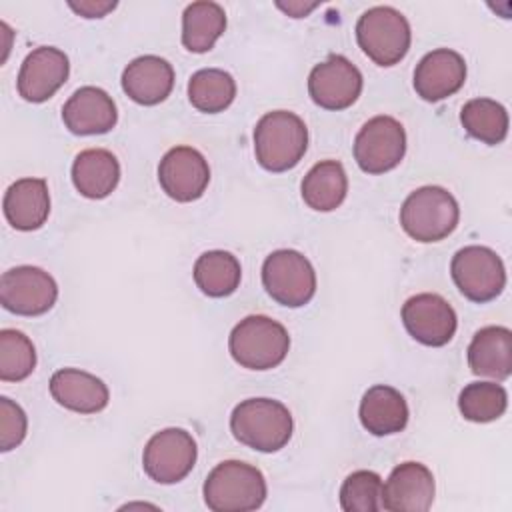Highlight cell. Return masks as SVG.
I'll return each mask as SVG.
<instances>
[{"mask_svg":"<svg viewBox=\"0 0 512 512\" xmlns=\"http://www.w3.org/2000/svg\"><path fill=\"white\" fill-rule=\"evenodd\" d=\"M236 96L234 78L220 68H204L192 74L188 82L190 104L206 114L226 110Z\"/></svg>","mask_w":512,"mask_h":512,"instance_id":"cell-29","label":"cell"},{"mask_svg":"<svg viewBox=\"0 0 512 512\" xmlns=\"http://www.w3.org/2000/svg\"><path fill=\"white\" fill-rule=\"evenodd\" d=\"M508 406V394L504 386L496 382H472L466 384L458 396V410L470 422L498 420Z\"/></svg>","mask_w":512,"mask_h":512,"instance_id":"cell-30","label":"cell"},{"mask_svg":"<svg viewBox=\"0 0 512 512\" xmlns=\"http://www.w3.org/2000/svg\"><path fill=\"white\" fill-rule=\"evenodd\" d=\"M434 476L422 462L398 464L382 490V508L388 512H426L434 502Z\"/></svg>","mask_w":512,"mask_h":512,"instance_id":"cell-16","label":"cell"},{"mask_svg":"<svg viewBox=\"0 0 512 512\" xmlns=\"http://www.w3.org/2000/svg\"><path fill=\"white\" fill-rule=\"evenodd\" d=\"M226 30V12L216 2H192L182 14V44L186 50L208 52Z\"/></svg>","mask_w":512,"mask_h":512,"instance_id":"cell-26","label":"cell"},{"mask_svg":"<svg viewBox=\"0 0 512 512\" xmlns=\"http://www.w3.org/2000/svg\"><path fill=\"white\" fill-rule=\"evenodd\" d=\"M52 398L78 414H96L108 406V386L80 368H60L50 378Z\"/></svg>","mask_w":512,"mask_h":512,"instance_id":"cell-20","label":"cell"},{"mask_svg":"<svg viewBox=\"0 0 512 512\" xmlns=\"http://www.w3.org/2000/svg\"><path fill=\"white\" fill-rule=\"evenodd\" d=\"M4 216L16 230H38L50 214V194L44 178H20L4 194Z\"/></svg>","mask_w":512,"mask_h":512,"instance_id":"cell-21","label":"cell"},{"mask_svg":"<svg viewBox=\"0 0 512 512\" xmlns=\"http://www.w3.org/2000/svg\"><path fill=\"white\" fill-rule=\"evenodd\" d=\"M64 126L78 136L106 134L116 126L118 112L112 96L96 86L78 88L62 108Z\"/></svg>","mask_w":512,"mask_h":512,"instance_id":"cell-18","label":"cell"},{"mask_svg":"<svg viewBox=\"0 0 512 512\" xmlns=\"http://www.w3.org/2000/svg\"><path fill=\"white\" fill-rule=\"evenodd\" d=\"M28 430V418L24 410L10 398H0V450L8 452L16 448Z\"/></svg>","mask_w":512,"mask_h":512,"instance_id":"cell-33","label":"cell"},{"mask_svg":"<svg viewBox=\"0 0 512 512\" xmlns=\"http://www.w3.org/2000/svg\"><path fill=\"white\" fill-rule=\"evenodd\" d=\"M450 274L460 294L478 304L494 300L506 286L504 264L486 246L460 248L450 262Z\"/></svg>","mask_w":512,"mask_h":512,"instance_id":"cell-8","label":"cell"},{"mask_svg":"<svg viewBox=\"0 0 512 512\" xmlns=\"http://www.w3.org/2000/svg\"><path fill=\"white\" fill-rule=\"evenodd\" d=\"M240 278V262L226 250L204 252L194 262V282L210 298L230 296L240 286Z\"/></svg>","mask_w":512,"mask_h":512,"instance_id":"cell-27","label":"cell"},{"mask_svg":"<svg viewBox=\"0 0 512 512\" xmlns=\"http://www.w3.org/2000/svg\"><path fill=\"white\" fill-rule=\"evenodd\" d=\"M36 350L32 340L14 328L0 330V380L20 382L34 372Z\"/></svg>","mask_w":512,"mask_h":512,"instance_id":"cell-31","label":"cell"},{"mask_svg":"<svg viewBox=\"0 0 512 512\" xmlns=\"http://www.w3.org/2000/svg\"><path fill=\"white\" fill-rule=\"evenodd\" d=\"M402 322L416 342L434 348L448 344L458 326L454 308L432 292L410 296L402 306Z\"/></svg>","mask_w":512,"mask_h":512,"instance_id":"cell-13","label":"cell"},{"mask_svg":"<svg viewBox=\"0 0 512 512\" xmlns=\"http://www.w3.org/2000/svg\"><path fill=\"white\" fill-rule=\"evenodd\" d=\"M358 414L364 430L374 436L402 432L408 424L406 398L396 388L386 384H376L364 392Z\"/></svg>","mask_w":512,"mask_h":512,"instance_id":"cell-23","label":"cell"},{"mask_svg":"<svg viewBox=\"0 0 512 512\" xmlns=\"http://www.w3.org/2000/svg\"><path fill=\"white\" fill-rule=\"evenodd\" d=\"M356 40L374 64L394 66L408 54L412 32L402 12L392 6H374L358 18Z\"/></svg>","mask_w":512,"mask_h":512,"instance_id":"cell-6","label":"cell"},{"mask_svg":"<svg viewBox=\"0 0 512 512\" xmlns=\"http://www.w3.org/2000/svg\"><path fill=\"white\" fill-rule=\"evenodd\" d=\"M158 182L176 202L198 200L210 182L206 158L192 146L170 148L158 164Z\"/></svg>","mask_w":512,"mask_h":512,"instance_id":"cell-14","label":"cell"},{"mask_svg":"<svg viewBox=\"0 0 512 512\" xmlns=\"http://www.w3.org/2000/svg\"><path fill=\"white\" fill-rule=\"evenodd\" d=\"M460 220L456 198L442 186H422L408 194L400 208V226L416 242H440Z\"/></svg>","mask_w":512,"mask_h":512,"instance_id":"cell-5","label":"cell"},{"mask_svg":"<svg viewBox=\"0 0 512 512\" xmlns=\"http://www.w3.org/2000/svg\"><path fill=\"white\" fill-rule=\"evenodd\" d=\"M228 348L234 362L242 368L270 370L284 362L290 348V336L278 320L250 314L232 328Z\"/></svg>","mask_w":512,"mask_h":512,"instance_id":"cell-4","label":"cell"},{"mask_svg":"<svg viewBox=\"0 0 512 512\" xmlns=\"http://www.w3.org/2000/svg\"><path fill=\"white\" fill-rule=\"evenodd\" d=\"M406 154L404 126L392 116L370 118L354 138V160L366 174L396 168Z\"/></svg>","mask_w":512,"mask_h":512,"instance_id":"cell-10","label":"cell"},{"mask_svg":"<svg viewBox=\"0 0 512 512\" xmlns=\"http://www.w3.org/2000/svg\"><path fill=\"white\" fill-rule=\"evenodd\" d=\"M174 88V68L168 60L146 54L134 58L122 72V90L142 106L164 102Z\"/></svg>","mask_w":512,"mask_h":512,"instance_id":"cell-19","label":"cell"},{"mask_svg":"<svg viewBox=\"0 0 512 512\" xmlns=\"http://www.w3.org/2000/svg\"><path fill=\"white\" fill-rule=\"evenodd\" d=\"M308 148V128L304 120L288 110L264 114L254 128V154L268 172L294 168Z\"/></svg>","mask_w":512,"mask_h":512,"instance_id":"cell-2","label":"cell"},{"mask_svg":"<svg viewBox=\"0 0 512 512\" xmlns=\"http://www.w3.org/2000/svg\"><path fill=\"white\" fill-rule=\"evenodd\" d=\"M234 438L258 452H278L294 430L290 410L272 398H248L234 406L230 414Z\"/></svg>","mask_w":512,"mask_h":512,"instance_id":"cell-1","label":"cell"},{"mask_svg":"<svg viewBox=\"0 0 512 512\" xmlns=\"http://www.w3.org/2000/svg\"><path fill=\"white\" fill-rule=\"evenodd\" d=\"M382 478L372 470H356L340 486V506L344 512L382 510Z\"/></svg>","mask_w":512,"mask_h":512,"instance_id":"cell-32","label":"cell"},{"mask_svg":"<svg viewBox=\"0 0 512 512\" xmlns=\"http://www.w3.org/2000/svg\"><path fill=\"white\" fill-rule=\"evenodd\" d=\"M362 92L360 70L342 54H332L316 64L308 76V94L326 110L350 108Z\"/></svg>","mask_w":512,"mask_h":512,"instance_id":"cell-12","label":"cell"},{"mask_svg":"<svg viewBox=\"0 0 512 512\" xmlns=\"http://www.w3.org/2000/svg\"><path fill=\"white\" fill-rule=\"evenodd\" d=\"M262 284L272 300L288 308L308 304L316 294V272L298 250H274L262 264Z\"/></svg>","mask_w":512,"mask_h":512,"instance_id":"cell-7","label":"cell"},{"mask_svg":"<svg viewBox=\"0 0 512 512\" xmlns=\"http://www.w3.org/2000/svg\"><path fill=\"white\" fill-rule=\"evenodd\" d=\"M204 502L214 512H250L266 500L262 472L242 460L216 464L204 480Z\"/></svg>","mask_w":512,"mask_h":512,"instance_id":"cell-3","label":"cell"},{"mask_svg":"<svg viewBox=\"0 0 512 512\" xmlns=\"http://www.w3.org/2000/svg\"><path fill=\"white\" fill-rule=\"evenodd\" d=\"M58 298L56 280L38 266H16L0 278V302L18 316L46 314Z\"/></svg>","mask_w":512,"mask_h":512,"instance_id":"cell-11","label":"cell"},{"mask_svg":"<svg viewBox=\"0 0 512 512\" xmlns=\"http://www.w3.org/2000/svg\"><path fill=\"white\" fill-rule=\"evenodd\" d=\"M196 440L184 428H164L144 446L142 468L158 484L184 480L196 464Z\"/></svg>","mask_w":512,"mask_h":512,"instance_id":"cell-9","label":"cell"},{"mask_svg":"<svg viewBox=\"0 0 512 512\" xmlns=\"http://www.w3.org/2000/svg\"><path fill=\"white\" fill-rule=\"evenodd\" d=\"M460 122L472 138L490 146L500 144L508 134V112L492 98L468 100L462 106Z\"/></svg>","mask_w":512,"mask_h":512,"instance_id":"cell-28","label":"cell"},{"mask_svg":"<svg viewBox=\"0 0 512 512\" xmlns=\"http://www.w3.org/2000/svg\"><path fill=\"white\" fill-rule=\"evenodd\" d=\"M302 200L316 212L336 210L348 192V178L344 166L338 160H322L314 164L302 184Z\"/></svg>","mask_w":512,"mask_h":512,"instance_id":"cell-25","label":"cell"},{"mask_svg":"<svg viewBox=\"0 0 512 512\" xmlns=\"http://www.w3.org/2000/svg\"><path fill=\"white\" fill-rule=\"evenodd\" d=\"M472 374L506 380L512 372V332L506 326L480 328L468 346Z\"/></svg>","mask_w":512,"mask_h":512,"instance_id":"cell-22","label":"cell"},{"mask_svg":"<svg viewBox=\"0 0 512 512\" xmlns=\"http://www.w3.org/2000/svg\"><path fill=\"white\" fill-rule=\"evenodd\" d=\"M120 180V164L106 148L82 150L72 164L74 188L90 200L106 198L114 192Z\"/></svg>","mask_w":512,"mask_h":512,"instance_id":"cell-24","label":"cell"},{"mask_svg":"<svg viewBox=\"0 0 512 512\" xmlns=\"http://www.w3.org/2000/svg\"><path fill=\"white\" fill-rule=\"evenodd\" d=\"M276 6L292 18H304L318 6V2H288V4L276 2Z\"/></svg>","mask_w":512,"mask_h":512,"instance_id":"cell-35","label":"cell"},{"mask_svg":"<svg viewBox=\"0 0 512 512\" xmlns=\"http://www.w3.org/2000/svg\"><path fill=\"white\" fill-rule=\"evenodd\" d=\"M68 6L84 16V18H102L116 8V2H102V0H82V2H68Z\"/></svg>","mask_w":512,"mask_h":512,"instance_id":"cell-34","label":"cell"},{"mask_svg":"<svg viewBox=\"0 0 512 512\" xmlns=\"http://www.w3.org/2000/svg\"><path fill=\"white\" fill-rule=\"evenodd\" d=\"M68 56L54 46H40L32 50L18 72V94L26 102H46L68 80Z\"/></svg>","mask_w":512,"mask_h":512,"instance_id":"cell-15","label":"cell"},{"mask_svg":"<svg viewBox=\"0 0 512 512\" xmlns=\"http://www.w3.org/2000/svg\"><path fill=\"white\" fill-rule=\"evenodd\" d=\"M466 82V62L450 48L428 52L414 70V90L426 102H438L456 94Z\"/></svg>","mask_w":512,"mask_h":512,"instance_id":"cell-17","label":"cell"}]
</instances>
